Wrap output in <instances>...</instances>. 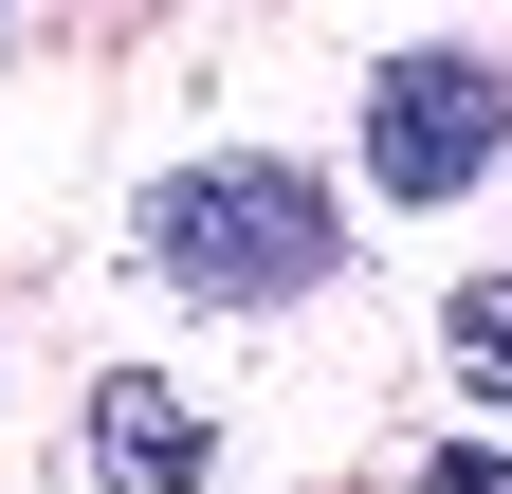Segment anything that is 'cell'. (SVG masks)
Here are the masks:
<instances>
[{"label": "cell", "instance_id": "2", "mask_svg": "<svg viewBox=\"0 0 512 494\" xmlns=\"http://www.w3.org/2000/svg\"><path fill=\"white\" fill-rule=\"evenodd\" d=\"M512 165V74L458 37H421V55H384L366 74V183L384 202H458V183Z\"/></svg>", "mask_w": 512, "mask_h": 494}, {"label": "cell", "instance_id": "5", "mask_svg": "<svg viewBox=\"0 0 512 494\" xmlns=\"http://www.w3.org/2000/svg\"><path fill=\"white\" fill-rule=\"evenodd\" d=\"M421 494H512V458H458V440H439V458H421Z\"/></svg>", "mask_w": 512, "mask_h": 494}, {"label": "cell", "instance_id": "1", "mask_svg": "<svg viewBox=\"0 0 512 494\" xmlns=\"http://www.w3.org/2000/svg\"><path fill=\"white\" fill-rule=\"evenodd\" d=\"M147 275L183 312H311L348 275V202L275 147H220V165H165L147 183Z\"/></svg>", "mask_w": 512, "mask_h": 494}, {"label": "cell", "instance_id": "4", "mask_svg": "<svg viewBox=\"0 0 512 494\" xmlns=\"http://www.w3.org/2000/svg\"><path fill=\"white\" fill-rule=\"evenodd\" d=\"M439 348H458V385H476V403L512 421V275H476L458 312H439Z\"/></svg>", "mask_w": 512, "mask_h": 494}, {"label": "cell", "instance_id": "3", "mask_svg": "<svg viewBox=\"0 0 512 494\" xmlns=\"http://www.w3.org/2000/svg\"><path fill=\"white\" fill-rule=\"evenodd\" d=\"M202 476H220V421L183 385H147V366H110L92 385V494H202Z\"/></svg>", "mask_w": 512, "mask_h": 494}]
</instances>
